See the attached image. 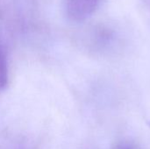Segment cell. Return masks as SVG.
Listing matches in <instances>:
<instances>
[{
	"label": "cell",
	"mask_w": 150,
	"mask_h": 149,
	"mask_svg": "<svg viewBox=\"0 0 150 149\" xmlns=\"http://www.w3.org/2000/svg\"><path fill=\"white\" fill-rule=\"evenodd\" d=\"M118 149H133L132 148H130V147H126V146H123V147H120V148H119Z\"/></svg>",
	"instance_id": "obj_3"
},
{
	"label": "cell",
	"mask_w": 150,
	"mask_h": 149,
	"mask_svg": "<svg viewBox=\"0 0 150 149\" xmlns=\"http://www.w3.org/2000/svg\"><path fill=\"white\" fill-rule=\"evenodd\" d=\"M100 0H65L68 16L75 21H83L97 10Z\"/></svg>",
	"instance_id": "obj_1"
},
{
	"label": "cell",
	"mask_w": 150,
	"mask_h": 149,
	"mask_svg": "<svg viewBox=\"0 0 150 149\" xmlns=\"http://www.w3.org/2000/svg\"><path fill=\"white\" fill-rule=\"evenodd\" d=\"M6 61L4 54L0 47V87L4 86L6 82Z\"/></svg>",
	"instance_id": "obj_2"
}]
</instances>
